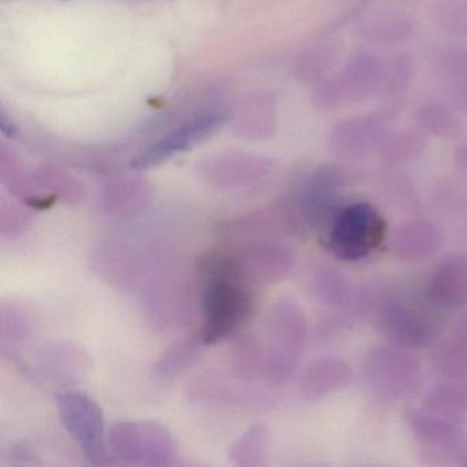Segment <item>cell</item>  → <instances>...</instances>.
<instances>
[{
  "label": "cell",
  "instance_id": "ba28073f",
  "mask_svg": "<svg viewBox=\"0 0 467 467\" xmlns=\"http://www.w3.org/2000/svg\"><path fill=\"white\" fill-rule=\"evenodd\" d=\"M37 368L43 376L51 381L75 382L86 370V355L69 344H56L50 348H43L37 357Z\"/></svg>",
  "mask_w": 467,
  "mask_h": 467
},
{
  "label": "cell",
  "instance_id": "9a60e30c",
  "mask_svg": "<svg viewBox=\"0 0 467 467\" xmlns=\"http://www.w3.org/2000/svg\"><path fill=\"white\" fill-rule=\"evenodd\" d=\"M0 128H2V132L5 133V135L7 136V138H15L16 136V130L15 127H13L12 124H9V121H7L6 116H2V119H0Z\"/></svg>",
  "mask_w": 467,
  "mask_h": 467
},
{
  "label": "cell",
  "instance_id": "7a4b0ae2",
  "mask_svg": "<svg viewBox=\"0 0 467 467\" xmlns=\"http://www.w3.org/2000/svg\"><path fill=\"white\" fill-rule=\"evenodd\" d=\"M108 450L121 463L133 466H171L177 447L165 426L146 420H122L108 431Z\"/></svg>",
  "mask_w": 467,
  "mask_h": 467
},
{
  "label": "cell",
  "instance_id": "6da1fadb",
  "mask_svg": "<svg viewBox=\"0 0 467 467\" xmlns=\"http://www.w3.org/2000/svg\"><path fill=\"white\" fill-rule=\"evenodd\" d=\"M203 275L204 344H215L229 337L250 318L254 310L251 285L237 272L232 253H212L202 261Z\"/></svg>",
  "mask_w": 467,
  "mask_h": 467
},
{
  "label": "cell",
  "instance_id": "5b68a950",
  "mask_svg": "<svg viewBox=\"0 0 467 467\" xmlns=\"http://www.w3.org/2000/svg\"><path fill=\"white\" fill-rule=\"evenodd\" d=\"M384 236V220L373 206L351 204L336 215L330 231V250L343 261H360L379 247Z\"/></svg>",
  "mask_w": 467,
  "mask_h": 467
},
{
  "label": "cell",
  "instance_id": "3957f363",
  "mask_svg": "<svg viewBox=\"0 0 467 467\" xmlns=\"http://www.w3.org/2000/svg\"><path fill=\"white\" fill-rule=\"evenodd\" d=\"M305 321L291 303H277L265 319L264 341L259 343L264 357L265 376L275 384L286 381L302 351Z\"/></svg>",
  "mask_w": 467,
  "mask_h": 467
},
{
  "label": "cell",
  "instance_id": "52a82bcc",
  "mask_svg": "<svg viewBox=\"0 0 467 467\" xmlns=\"http://www.w3.org/2000/svg\"><path fill=\"white\" fill-rule=\"evenodd\" d=\"M226 113L223 110L209 111L201 114L195 119L188 121L187 124L180 127L179 130L169 133L166 138L161 139L157 143L152 144L146 151L141 152L135 161L133 168L147 169L158 165L163 161L169 160L174 154L185 151L193 144L206 139L213 132L218 130L225 122Z\"/></svg>",
  "mask_w": 467,
  "mask_h": 467
},
{
  "label": "cell",
  "instance_id": "30bf717a",
  "mask_svg": "<svg viewBox=\"0 0 467 467\" xmlns=\"http://www.w3.org/2000/svg\"><path fill=\"white\" fill-rule=\"evenodd\" d=\"M431 297L445 306L461 305L467 299V262L455 261L442 266L431 281Z\"/></svg>",
  "mask_w": 467,
  "mask_h": 467
},
{
  "label": "cell",
  "instance_id": "8fae6325",
  "mask_svg": "<svg viewBox=\"0 0 467 467\" xmlns=\"http://www.w3.org/2000/svg\"><path fill=\"white\" fill-rule=\"evenodd\" d=\"M202 346H204V343L201 336L185 338L171 346L168 351L163 352L155 365L158 376L169 379L190 368L201 355Z\"/></svg>",
  "mask_w": 467,
  "mask_h": 467
},
{
  "label": "cell",
  "instance_id": "5bb4252c",
  "mask_svg": "<svg viewBox=\"0 0 467 467\" xmlns=\"http://www.w3.org/2000/svg\"><path fill=\"white\" fill-rule=\"evenodd\" d=\"M28 213L24 210L7 209L2 207L0 210V229L2 236H15L20 234L26 225H28Z\"/></svg>",
  "mask_w": 467,
  "mask_h": 467
},
{
  "label": "cell",
  "instance_id": "4fadbf2b",
  "mask_svg": "<svg viewBox=\"0 0 467 467\" xmlns=\"http://www.w3.org/2000/svg\"><path fill=\"white\" fill-rule=\"evenodd\" d=\"M2 347L10 351L20 348L28 337L29 322L26 313L18 306H2V322H0Z\"/></svg>",
  "mask_w": 467,
  "mask_h": 467
},
{
  "label": "cell",
  "instance_id": "277c9868",
  "mask_svg": "<svg viewBox=\"0 0 467 467\" xmlns=\"http://www.w3.org/2000/svg\"><path fill=\"white\" fill-rule=\"evenodd\" d=\"M59 415L81 452L91 464L106 463L108 433L102 409L91 396L78 390H65L57 398Z\"/></svg>",
  "mask_w": 467,
  "mask_h": 467
},
{
  "label": "cell",
  "instance_id": "9c48e42d",
  "mask_svg": "<svg viewBox=\"0 0 467 467\" xmlns=\"http://www.w3.org/2000/svg\"><path fill=\"white\" fill-rule=\"evenodd\" d=\"M269 429L264 423H255L234 442L229 458L236 466H262L269 455Z\"/></svg>",
  "mask_w": 467,
  "mask_h": 467
},
{
  "label": "cell",
  "instance_id": "7c38bea8",
  "mask_svg": "<svg viewBox=\"0 0 467 467\" xmlns=\"http://www.w3.org/2000/svg\"><path fill=\"white\" fill-rule=\"evenodd\" d=\"M147 192L143 188H117L106 195L105 212L113 217H135L147 206Z\"/></svg>",
  "mask_w": 467,
  "mask_h": 467
},
{
  "label": "cell",
  "instance_id": "8992f818",
  "mask_svg": "<svg viewBox=\"0 0 467 467\" xmlns=\"http://www.w3.org/2000/svg\"><path fill=\"white\" fill-rule=\"evenodd\" d=\"M237 272L251 286L272 285L286 277L294 258L291 251L273 242H256L232 253Z\"/></svg>",
  "mask_w": 467,
  "mask_h": 467
}]
</instances>
